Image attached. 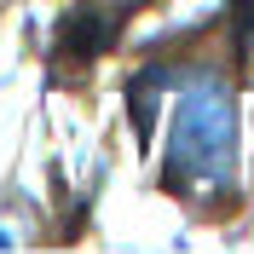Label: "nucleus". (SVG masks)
Returning <instances> with one entry per match:
<instances>
[{
  "label": "nucleus",
  "mask_w": 254,
  "mask_h": 254,
  "mask_svg": "<svg viewBox=\"0 0 254 254\" xmlns=\"http://www.w3.org/2000/svg\"><path fill=\"white\" fill-rule=\"evenodd\" d=\"M237 174V104L220 75H185L174 104V133H168V162L162 179L179 196L225 190Z\"/></svg>",
  "instance_id": "obj_1"
},
{
  "label": "nucleus",
  "mask_w": 254,
  "mask_h": 254,
  "mask_svg": "<svg viewBox=\"0 0 254 254\" xmlns=\"http://www.w3.org/2000/svg\"><path fill=\"white\" fill-rule=\"evenodd\" d=\"M231 6H237V23H243V29H254V0H231Z\"/></svg>",
  "instance_id": "obj_2"
}]
</instances>
